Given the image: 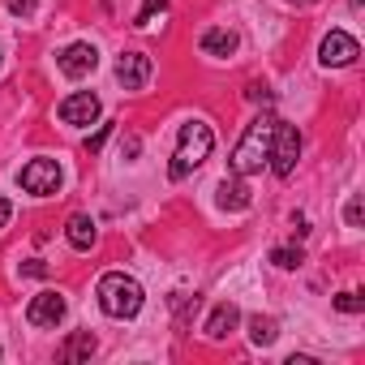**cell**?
I'll return each mask as SVG.
<instances>
[{"instance_id":"cell-6","label":"cell","mask_w":365,"mask_h":365,"mask_svg":"<svg viewBox=\"0 0 365 365\" xmlns=\"http://www.w3.org/2000/svg\"><path fill=\"white\" fill-rule=\"evenodd\" d=\"M65 314H69V301H65L61 292H52V288L35 292L31 305H26V322H31V327H61Z\"/></svg>"},{"instance_id":"cell-23","label":"cell","mask_w":365,"mask_h":365,"mask_svg":"<svg viewBox=\"0 0 365 365\" xmlns=\"http://www.w3.org/2000/svg\"><path fill=\"white\" fill-rule=\"evenodd\" d=\"M14 220V207H9V198H0V228H5Z\"/></svg>"},{"instance_id":"cell-7","label":"cell","mask_w":365,"mask_h":365,"mask_svg":"<svg viewBox=\"0 0 365 365\" xmlns=\"http://www.w3.org/2000/svg\"><path fill=\"white\" fill-rule=\"evenodd\" d=\"M318 56H322L327 69H344V65H352V61L361 56V43H356L348 31H331V35L322 39V48H318Z\"/></svg>"},{"instance_id":"cell-17","label":"cell","mask_w":365,"mask_h":365,"mask_svg":"<svg viewBox=\"0 0 365 365\" xmlns=\"http://www.w3.org/2000/svg\"><path fill=\"white\" fill-rule=\"evenodd\" d=\"M335 309H339V314H361L365 301H361V292H339V297H335Z\"/></svg>"},{"instance_id":"cell-21","label":"cell","mask_w":365,"mask_h":365,"mask_svg":"<svg viewBox=\"0 0 365 365\" xmlns=\"http://www.w3.org/2000/svg\"><path fill=\"white\" fill-rule=\"evenodd\" d=\"M245 95H250L254 103H271V91H267V86H258V82H254V86H250Z\"/></svg>"},{"instance_id":"cell-3","label":"cell","mask_w":365,"mask_h":365,"mask_svg":"<svg viewBox=\"0 0 365 365\" xmlns=\"http://www.w3.org/2000/svg\"><path fill=\"white\" fill-rule=\"evenodd\" d=\"M95 297H99V309H103L108 318H133V314L142 309V284L129 279L125 271H108V275L99 279Z\"/></svg>"},{"instance_id":"cell-1","label":"cell","mask_w":365,"mask_h":365,"mask_svg":"<svg viewBox=\"0 0 365 365\" xmlns=\"http://www.w3.org/2000/svg\"><path fill=\"white\" fill-rule=\"evenodd\" d=\"M211 146H215V133L207 120H185L180 125V142H176V155L168 163V176L172 180H185L194 168H202L211 159Z\"/></svg>"},{"instance_id":"cell-4","label":"cell","mask_w":365,"mask_h":365,"mask_svg":"<svg viewBox=\"0 0 365 365\" xmlns=\"http://www.w3.org/2000/svg\"><path fill=\"white\" fill-rule=\"evenodd\" d=\"M297 159H301V133H297V125L275 120V138H271L267 168H271L275 176H292V172H297Z\"/></svg>"},{"instance_id":"cell-5","label":"cell","mask_w":365,"mask_h":365,"mask_svg":"<svg viewBox=\"0 0 365 365\" xmlns=\"http://www.w3.org/2000/svg\"><path fill=\"white\" fill-rule=\"evenodd\" d=\"M61 163L56 159H31L26 168H22V190L26 194H35V198H52L56 190H61Z\"/></svg>"},{"instance_id":"cell-14","label":"cell","mask_w":365,"mask_h":365,"mask_svg":"<svg viewBox=\"0 0 365 365\" xmlns=\"http://www.w3.org/2000/svg\"><path fill=\"white\" fill-rule=\"evenodd\" d=\"M91 352H95V335H91V331H78V335L69 339V348H65L61 356H65V361H86Z\"/></svg>"},{"instance_id":"cell-20","label":"cell","mask_w":365,"mask_h":365,"mask_svg":"<svg viewBox=\"0 0 365 365\" xmlns=\"http://www.w3.org/2000/svg\"><path fill=\"white\" fill-rule=\"evenodd\" d=\"M344 220H348V228H361V198H352L344 207Z\"/></svg>"},{"instance_id":"cell-11","label":"cell","mask_w":365,"mask_h":365,"mask_svg":"<svg viewBox=\"0 0 365 365\" xmlns=\"http://www.w3.org/2000/svg\"><path fill=\"white\" fill-rule=\"evenodd\" d=\"M237 322H241V309L232 305V301H224V305H215L211 309V318H207V339H224L228 331H237Z\"/></svg>"},{"instance_id":"cell-16","label":"cell","mask_w":365,"mask_h":365,"mask_svg":"<svg viewBox=\"0 0 365 365\" xmlns=\"http://www.w3.org/2000/svg\"><path fill=\"white\" fill-rule=\"evenodd\" d=\"M271 262H275L279 271H297V267H301V250H275Z\"/></svg>"},{"instance_id":"cell-12","label":"cell","mask_w":365,"mask_h":365,"mask_svg":"<svg viewBox=\"0 0 365 365\" xmlns=\"http://www.w3.org/2000/svg\"><path fill=\"white\" fill-rule=\"evenodd\" d=\"M198 48H202V56H232L237 52V35L228 26H211V31H202Z\"/></svg>"},{"instance_id":"cell-8","label":"cell","mask_w":365,"mask_h":365,"mask_svg":"<svg viewBox=\"0 0 365 365\" xmlns=\"http://www.w3.org/2000/svg\"><path fill=\"white\" fill-rule=\"evenodd\" d=\"M150 73H155V65H150L146 52H125V56H116V82H120L125 91H142V86L150 82Z\"/></svg>"},{"instance_id":"cell-22","label":"cell","mask_w":365,"mask_h":365,"mask_svg":"<svg viewBox=\"0 0 365 365\" xmlns=\"http://www.w3.org/2000/svg\"><path fill=\"white\" fill-rule=\"evenodd\" d=\"M108 133H112V125H99V133H95V138H91V142H86V150H99V146H103V138H108Z\"/></svg>"},{"instance_id":"cell-19","label":"cell","mask_w":365,"mask_h":365,"mask_svg":"<svg viewBox=\"0 0 365 365\" xmlns=\"http://www.w3.org/2000/svg\"><path fill=\"white\" fill-rule=\"evenodd\" d=\"M5 9H9L14 18H31V14H35V0H5Z\"/></svg>"},{"instance_id":"cell-24","label":"cell","mask_w":365,"mask_h":365,"mask_svg":"<svg viewBox=\"0 0 365 365\" xmlns=\"http://www.w3.org/2000/svg\"><path fill=\"white\" fill-rule=\"evenodd\" d=\"M292 5H318V0H292Z\"/></svg>"},{"instance_id":"cell-10","label":"cell","mask_w":365,"mask_h":365,"mask_svg":"<svg viewBox=\"0 0 365 365\" xmlns=\"http://www.w3.org/2000/svg\"><path fill=\"white\" fill-rule=\"evenodd\" d=\"M56 65H61V73H65V78H86V73H95L99 52H95L91 43H69V48L56 56Z\"/></svg>"},{"instance_id":"cell-13","label":"cell","mask_w":365,"mask_h":365,"mask_svg":"<svg viewBox=\"0 0 365 365\" xmlns=\"http://www.w3.org/2000/svg\"><path fill=\"white\" fill-rule=\"evenodd\" d=\"M65 237H69V245H73V250H82V254H86V250L99 241V228H95V220H91V215H69Z\"/></svg>"},{"instance_id":"cell-18","label":"cell","mask_w":365,"mask_h":365,"mask_svg":"<svg viewBox=\"0 0 365 365\" xmlns=\"http://www.w3.org/2000/svg\"><path fill=\"white\" fill-rule=\"evenodd\" d=\"M163 9H168V5H163V0H146V9H142V14L133 18V26H138V31H146V26L155 22V14H163Z\"/></svg>"},{"instance_id":"cell-2","label":"cell","mask_w":365,"mask_h":365,"mask_svg":"<svg viewBox=\"0 0 365 365\" xmlns=\"http://www.w3.org/2000/svg\"><path fill=\"white\" fill-rule=\"evenodd\" d=\"M271 138H275V116H258L245 125L237 150H232V176H254L267 168V155H271Z\"/></svg>"},{"instance_id":"cell-9","label":"cell","mask_w":365,"mask_h":365,"mask_svg":"<svg viewBox=\"0 0 365 365\" xmlns=\"http://www.w3.org/2000/svg\"><path fill=\"white\" fill-rule=\"evenodd\" d=\"M61 120L65 125H95L99 120V95H91V91H78V95H69V99H61Z\"/></svg>"},{"instance_id":"cell-15","label":"cell","mask_w":365,"mask_h":365,"mask_svg":"<svg viewBox=\"0 0 365 365\" xmlns=\"http://www.w3.org/2000/svg\"><path fill=\"white\" fill-rule=\"evenodd\" d=\"M250 339H254L258 348L275 344V322H271V318H262V314H258V318H250Z\"/></svg>"}]
</instances>
